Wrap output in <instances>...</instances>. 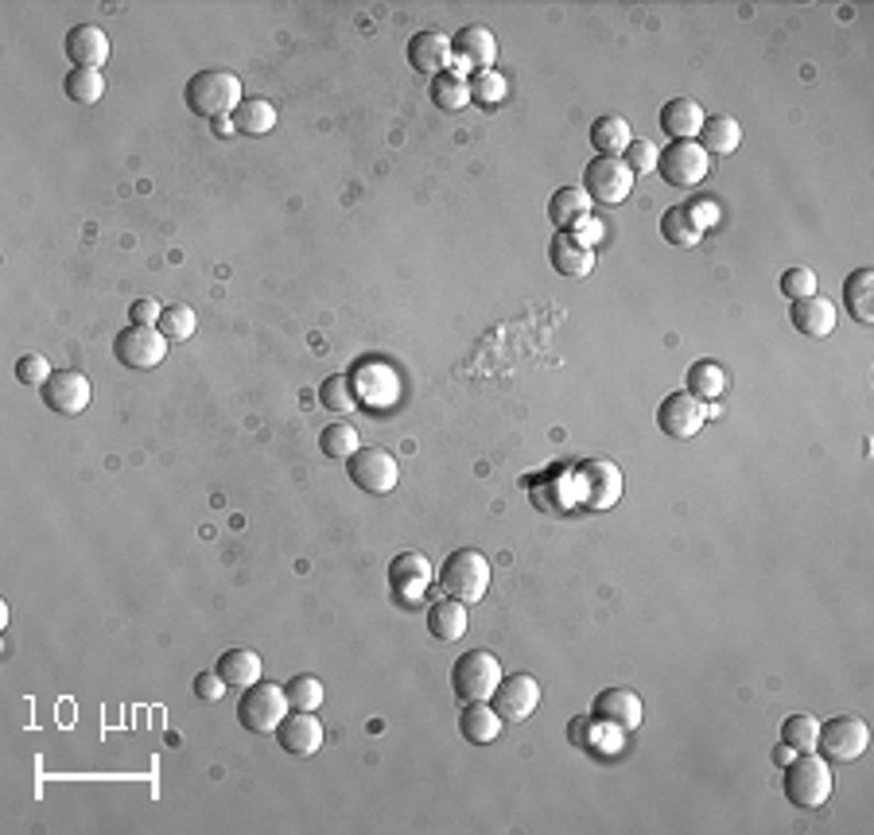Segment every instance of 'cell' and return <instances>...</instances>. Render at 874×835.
<instances>
[{"instance_id":"1","label":"cell","mask_w":874,"mask_h":835,"mask_svg":"<svg viewBox=\"0 0 874 835\" xmlns=\"http://www.w3.org/2000/svg\"><path fill=\"white\" fill-rule=\"evenodd\" d=\"M490 576H494V571H490V560H486V552H478V548H455L436 571L439 591H444L447 599L467 602V607L486 599Z\"/></svg>"},{"instance_id":"2","label":"cell","mask_w":874,"mask_h":835,"mask_svg":"<svg viewBox=\"0 0 874 835\" xmlns=\"http://www.w3.org/2000/svg\"><path fill=\"white\" fill-rule=\"evenodd\" d=\"M183 98H186V106H191V114L218 121V117L237 114L245 94H242V78H237L234 71H199L186 82Z\"/></svg>"},{"instance_id":"3","label":"cell","mask_w":874,"mask_h":835,"mask_svg":"<svg viewBox=\"0 0 874 835\" xmlns=\"http://www.w3.org/2000/svg\"><path fill=\"white\" fill-rule=\"evenodd\" d=\"M781 789H786L789 804H797V809H820V804L832 796V762H824V758L817 754V750H809V754H797L793 762L781 766Z\"/></svg>"},{"instance_id":"4","label":"cell","mask_w":874,"mask_h":835,"mask_svg":"<svg viewBox=\"0 0 874 835\" xmlns=\"http://www.w3.org/2000/svg\"><path fill=\"white\" fill-rule=\"evenodd\" d=\"M502 684V661L490 649H470L455 661L451 668V692L459 704H486Z\"/></svg>"},{"instance_id":"5","label":"cell","mask_w":874,"mask_h":835,"mask_svg":"<svg viewBox=\"0 0 874 835\" xmlns=\"http://www.w3.org/2000/svg\"><path fill=\"white\" fill-rule=\"evenodd\" d=\"M871 747V727L859 715H835V719L820 722L817 730V754L824 762H859Z\"/></svg>"},{"instance_id":"6","label":"cell","mask_w":874,"mask_h":835,"mask_svg":"<svg viewBox=\"0 0 874 835\" xmlns=\"http://www.w3.org/2000/svg\"><path fill=\"white\" fill-rule=\"evenodd\" d=\"M288 715V696H284V684L257 681L253 688L242 692L237 699V722L253 735H276V727Z\"/></svg>"},{"instance_id":"7","label":"cell","mask_w":874,"mask_h":835,"mask_svg":"<svg viewBox=\"0 0 874 835\" xmlns=\"http://www.w3.org/2000/svg\"><path fill=\"white\" fill-rule=\"evenodd\" d=\"M575 490H579V502L587 505V510L595 513H607L618 505V497H622L626 490V479L622 471H618V462L610 459H587L575 467Z\"/></svg>"},{"instance_id":"8","label":"cell","mask_w":874,"mask_h":835,"mask_svg":"<svg viewBox=\"0 0 874 835\" xmlns=\"http://www.w3.org/2000/svg\"><path fill=\"white\" fill-rule=\"evenodd\" d=\"M633 171L626 168L622 156H595L587 168H583V191L587 199L599 206H622L633 191Z\"/></svg>"},{"instance_id":"9","label":"cell","mask_w":874,"mask_h":835,"mask_svg":"<svg viewBox=\"0 0 874 835\" xmlns=\"http://www.w3.org/2000/svg\"><path fill=\"white\" fill-rule=\"evenodd\" d=\"M707 168H712V156L700 148V140H672L669 148H661V160H657V175L680 191L704 183Z\"/></svg>"},{"instance_id":"10","label":"cell","mask_w":874,"mask_h":835,"mask_svg":"<svg viewBox=\"0 0 874 835\" xmlns=\"http://www.w3.org/2000/svg\"><path fill=\"white\" fill-rule=\"evenodd\" d=\"M347 474L358 490L381 497L397 486L401 467H397V459H393L388 451H381V447H358V451L347 459Z\"/></svg>"},{"instance_id":"11","label":"cell","mask_w":874,"mask_h":835,"mask_svg":"<svg viewBox=\"0 0 874 835\" xmlns=\"http://www.w3.org/2000/svg\"><path fill=\"white\" fill-rule=\"evenodd\" d=\"M114 357L121 365H129V370H156V365L168 357V339L160 334V326L129 323V326L117 331Z\"/></svg>"},{"instance_id":"12","label":"cell","mask_w":874,"mask_h":835,"mask_svg":"<svg viewBox=\"0 0 874 835\" xmlns=\"http://www.w3.org/2000/svg\"><path fill=\"white\" fill-rule=\"evenodd\" d=\"M641 719H646V707H641L638 692L630 688H603L591 699V722L618 730V735H633L641 727Z\"/></svg>"},{"instance_id":"13","label":"cell","mask_w":874,"mask_h":835,"mask_svg":"<svg viewBox=\"0 0 874 835\" xmlns=\"http://www.w3.org/2000/svg\"><path fill=\"white\" fill-rule=\"evenodd\" d=\"M431 579H436V568L428 564L424 552H401V556H393V564H388V587H393V599L405 602L408 610L424 599V591H428Z\"/></svg>"},{"instance_id":"14","label":"cell","mask_w":874,"mask_h":835,"mask_svg":"<svg viewBox=\"0 0 874 835\" xmlns=\"http://www.w3.org/2000/svg\"><path fill=\"white\" fill-rule=\"evenodd\" d=\"M707 424V405L696 400L689 389L669 393V397L657 405V428L669 439H692Z\"/></svg>"},{"instance_id":"15","label":"cell","mask_w":874,"mask_h":835,"mask_svg":"<svg viewBox=\"0 0 874 835\" xmlns=\"http://www.w3.org/2000/svg\"><path fill=\"white\" fill-rule=\"evenodd\" d=\"M40 397L55 416H78V413H86L94 389H89V377L82 374V370H55L51 382L40 389Z\"/></svg>"},{"instance_id":"16","label":"cell","mask_w":874,"mask_h":835,"mask_svg":"<svg viewBox=\"0 0 874 835\" xmlns=\"http://www.w3.org/2000/svg\"><path fill=\"white\" fill-rule=\"evenodd\" d=\"M490 704L502 715V722H525L529 715L536 711V704H541V684L529 673L502 676V684H498V692L490 696Z\"/></svg>"},{"instance_id":"17","label":"cell","mask_w":874,"mask_h":835,"mask_svg":"<svg viewBox=\"0 0 874 835\" xmlns=\"http://www.w3.org/2000/svg\"><path fill=\"white\" fill-rule=\"evenodd\" d=\"M276 742H280L284 754L311 758L323 747V722L316 719V711H291V715H284V722L276 727Z\"/></svg>"},{"instance_id":"18","label":"cell","mask_w":874,"mask_h":835,"mask_svg":"<svg viewBox=\"0 0 874 835\" xmlns=\"http://www.w3.org/2000/svg\"><path fill=\"white\" fill-rule=\"evenodd\" d=\"M451 51H455V63L459 66H470V74L475 71H490L498 58V40L490 28L482 24H467L459 28V32L451 35Z\"/></svg>"},{"instance_id":"19","label":"cell","mask_w":874,"mask_h":835,"mask_svg":"<svg viewBox=\"0 0 874 835\" xmlns=\"http://www.w3.org/2000/svg\"><path fill=\"white\" fill-rule=\"evenodd\" d=\"M451 63H455V51L444 32H416L413 40H408V66H413L416 74L439 78V74H447Z\"/></svg>"},{"instance_id":"20","label":"cell","mask_w":874,"mask_h":835,"mask_svg":"<svg viewBox=\"0 0 874 835\" xmlns=\"http://www.w3.org/2000/svg\"><path fill=\"white\" fill-rule=\"evenodd\" d=\"M835 319H840V308L828 296H804V300H793V311H789V323L804 339H828L835 331Z\"/></svg>"},{"instance_id":"21","label":"cell","mask_w":874,"mask_h":835,"mask_svg":"<svg viewBox=\"0 0 874 835\" xmlns=\"http://www.w3.org/2000/svg\"><path fill=\"white\" fill-rule=\"evenodd\" d=\"M63 51L74 66H89V71H102V63L109 58V35L97 24H78L66 32Z\"/></svg>"},{"instance_id":"22","label":"cell","mask_w":874,"mask_h":835,"mask_svg":"<svg viewBox=\"0 0 874 835\" xmlns=\"http://www.w3.org/2000/svg\"><path fill=\"white\" fill-rule=\"evenodd\" d=\"M843 311L855 319L859 326L874 323V268L863 265L843 280Z\"/></svg>"},{"instance_id":"23","label":"cell","mask_w":874,"mask_h":835,"mask_svg":"<svg viewBox=\"0 0 874 835\" xmlns=\"http://www.w3.org/2000/svg\"><path fill=\"white\" fill-rule=\"evenodd\" d=\"M548 260L559 276H575V280H579V276H587L595 268V249H587V245L575 242L567 229H559L548 245Z\"/></svg>"},{"instance_id":"24","label":"cell","mask_w":874,"mask_h":835,"mask_svg":"<svg viewBox=\"0 0 874 835\" xmlns=\"http://www.w3.org/2000/svg\"><path fill=\"white\" fill-rule=\"evenodd\" d=\"M704 129V109L692 98H672L661 109V132L672 140H696Z\"/></svg>"},{"instance_id":"25","label":"cell","mask_w":874,"mask_h":835,"mask_svg":"<svg viewBox=\"0 0 874 835\" xmlns=\"http://www.w3.org/2000/svg\"><path fill=\"white\" fill-rule=\"evenodd\" d=\"M470 625V614H467V602L459 599H436L428 607V633L436 641H459L462 633H467Z\"/></svg>"},{"instance_id":"26","label":"cell","mask_w":874,"mask_h":835,"mask_svg":"<svg viewBox=\"0 0 874 835\" xmlns=\"http://www.w3.org/2000/svg\"><path fill=\"white\" fill-rule=\"evenodd\" d=\"M214 668H218V676L226 681V688H242V692L253 688V684L260 681V673H265V668H260V657L253 653V649H226Z\"/></svg>"},{"instance_id":"27","label":"cell","mask_w":874,"mask_h":835,"mask_svg":"<svg viewBox=\"0 0 874 835\" xmlns=\"http://www.w3.org/2000/svg\"><path fill=\"white\" fill-rule=\"evenodd\" d=\"M459 735L467 738V742L486 747V742H494V738L502 735V715L494 711V704H462Z\"/></svg>"},{"instance_id":"28","label":"cell","mask_w":874,"mask_h":835,"mask_svg":"<svg viewBox=\"0 0 874 835\" xmlns=\"http://www.w3.org/2000/svg\"><path fill=\"white\" fill-rule=\"evenodd\" d=\"M696 140L707 156H731L738 144H743V125H738L731 114L704 117V129H700Z\"/></svg>"},{"instance_id":"29","label":"cell","mask_w":874,"mask_h":835,"mask_svg":"<svg viewBox=\"0 0 874 835\" xmlns=\"http://www.w3.org/2000/svg\"><path fill=\"white\" fill-rule=\"evenodd\" d=\"M684 385H689V393L696 400H720L723 393H727V370H723L720 362H712V357H696V362L689 365Z\"/></svg>"},{"instance_id":"30","label":"cell","mask_w":874,"mask_h":835,"mask_svg":"<svg viewBox=\"0 0 874 835\" xmlns=\"http://www.w3.org/2000/svg\"><path fill=\"white\" fill-rule=\"evenodd\" d=\"M587 214H591V199H587L583 188H559L548 203V218L556 229H572L575 222L587 218Z\"/></svg>"},{"instance_id":"31","label":"cell","mask_w":874,"mask_h":835,"mask_svg":"<svg viewBox=\"0 0 874 835\" xmlns=\"http://www.w3.org/2000/svg\"><path fill=\"white\" fill-rule=\"evenodd\" d=\"M633 132H630V121L626 117H599V121L591 125V144L599 156H622L626 148H630Z\"/></svg>"},{"instance_id":"32","label":"cell","mask_w":874,"mask_h":835,"mask_svg":"<svg viewBox=\"0 0 874 835\" xmlns=\"http://www.w3.org/2000/svg\"><path fill=\"white\" fill-rule=\"evenodd\" d=\"M63 94L74 101V106H97L102 94H106V78H102V71L74 66V71H66V78H63Z\"/></svg>"},{"instance_id":"33","label":"cell","mask_w":874,"mask_h":835,"mask_svg":"<svg viewBox=\"0 0 874 835\" xmlns=\"http://www.w3.org/2000/svg\"><path fill=\"white\" fill-rule=\"evenodd\" d=\"M234 125H237V137H265V132H273L276 129L273 101L245 98L242 106H237V114H234Z\"/></svg>"},{"instance_id":"34","label":"cell","mask_w":874,"mask_h":835,"mask_svg":"<svg viewBox=\"0 0 874 835\" xmlns=\"http://www.w3.org/2000/svg\"><path fill=\"white\" fill-rule=\"evenodd\" d=\"M661 234L669 245H680V249H692V245L704 242V229L692 222L689 206H669V211L661 214Z\"/></svg>"},{"instance_id":"35","label":"cell","mask_w":874,"mask_h":835,"mask_svg":"<svg viewBox=\"0 0 874 835\" xmlns=\"http://www.w3.org/2000/svg\"><path fill=\"white\" fill-rule=\"evenodd\" d=\"M431 101L439 109H447V114H459V109L470 106V82L459 71L439 74V78H431Z\"/></svg>"},{"instance_id":"36","label":"cell","mask_w":874,"mask_h":835,"mask_svg":"<svg viewBox=\"0 0 874 835\" xmlns=\"http://www.w3.org/2000/svg\"><path fill=\"white\" fill-rule=\"evenodd\" d=\"M362 447V439H358V428L350 420H334L327 424L323 431H319V451L327 454V459H342L347 462L350 454Z\"/></svg>"},{"instance_id":"37","label":"cell","mask_w":874,"mask_h":835,"mask_svg":"<svg viewBox=\"0 0 874 835\" xmlns=\"http://www.w3.org/2000/svg\"><path fill=\"white\" fill-rule=\"evenodd\" d=\"M284 696H288L291 711H319V704H323V684H319L316 676L300 673L284 684Z\"/></svg>"},{"instance_id":"38","label":"cell","mask_w":874,"mask_h":835,"mask_svg":"<svg viewBox=\"0 0 874 835\" xmlns=\"http://www.w3.org/2000/svg\"><path fill=\"white\" fill-rule=\"evenodd\" d=\"M319 405H323L327 413L347 416L350 408L358 405V397H354V382H350L347 374H331L323 385H319Z\"/></svg>"},{"instance_id":"39","label":"cell","mask_w":874,"mask_h":835,"mask_svg":"<svg viewBox=\"0 0 874 835\" xmlns=\"http://www.w3.org/2000/svg\"><path fill=\"white\" fill-rule=\"evenodd\" d=\"M817 730H820V719H812V715H789V719L781 722V742L793 747L797 754H809V750H817Z\"/></svg>"},{"instance_id":"40","label":"cell","mask_w":874,"mask_h":835,"mask_svg":"<svg viewBox=\"0 0 874 835\" xmlns=\"http://www.w3.org/2000/svg\"><path fill=\"white\" fill-rule=\"evenodd\" d=\"M160 334L168 342H183V339H191L194 331H199V315H194L186 303H171V308H163L160 311Z\"/></svg>"},{"instance_id":"41","label":"cell","mask_w":874,"mask_h":835,"mask_svg":"<svg viewBox=\"0 0 874 835\" xmlns=\"http://www.w3.org/2000/svg\"><path fill=\"white\" fill-rule=\"evenodd\" d=\"M505 78H502V71H475L470 74V101H478V106H498V101L505 98Z\"/></svg>"},{"instance_id":"42","label":"cell","mask_w":874,"mask_h":835,"mask_svg":"<svg viewBox=\"0 0 874 835\" xmlns=\"http://www.w3.org/2000/svg\"><path fill=\"white\" fill-rule=\"evenodd\" d=\"M626 168L633 171V175H657V160H661V148H657V140H630V148H626Z\"/></svg>"},{"instance_id":"43","label":"cell","mask_w":874,"mask_h":835,"mask_svg":"<svg viewBox=\"0 0 874 835\" xmlns=\"http://www.w3.org/2000/svg\"><path fill=\"white\" fill-rule=\"evenodd\" d=\"M51 362L43 354H24V357H17V382L20 385H28V389H43V385L51 382Z\"/></svg>"},{"instance_id":"44","label":"cell","mask_w":874,"mask_h":835,"mask_svg":"<svg viewBox=\"0 0 874 835\" xmlns=\"http://www.w3.org/2000/svg\"><path fill=\"white\" fill-rule=\"evenodd\" d=\"M781 296L786 300H804V296H817V272L804 265H793L781 272Z\"/></svg>"},{"instance_id":"45","label":"cell","mask_w":874,"mask_h":835,"mask_svg":"<svg viewBox=\"0 0 874 835\" xmlns=\"http://www.w3.org/2000/svg\"><path fill=\"white\" fill-rule=\"evenodd\" d=\"M194 696L203 699V704H218L222 699V692H226V681L218 676V668H206V673H199L194 676Z\"/></svg>"},{"instance_id":"46","label":"cell","mask_w":874,"mask_h":835,"mask_svg":"<svg viewBox=\"0 0 874 835\" xmlns=\"http://www.w3.org/2000/svg\"><path fill=\"white\" fill-rule=\"evenodd\" d=\"M567 234H572L579 245H587V249H595V245H599L603 237H607V226H603V222L595 218V214H587V218H579V222H575V226L567 229Z\"/></svg>"},{"instance_id":"47","label":"cell","mask_w":874,"mask_h":835,"mask_svg":"<svg viewBox=\"0 0 874 835\" xmlns=\"http://www.w3.org/2000/svg\"><path fill=\"white\" fill-rule=\"evenodd\" d=\"M689 214H692V222L707 234V229L720 222V199H696V203H689Z\"/></svg>"},{"instance_id":"48","label":"cell","mask_w":874,"mask_h":835,"mask_svg":"<svg viewBox=\"0 0 874 835\" xmlns=\"http://www.w3.org/2000/svg\"><path fill=\"white\" fill-rule=\"evenodd\" d=\"M160 303L156 300H148V296H140V300H132V308H129V319L132 323H140V326H156L160 323Z\"/></svg>"},{"instance_id":"49","label":"cell","mask_w":874,"mask_h":835,"mask_svg":"<svg viewBox=\"0 0 874 835\" xmlns=\"http://www.w3.org/2000/svg\"><path fill=\"white\" fill-rule=\"evenodd\" d=\"M211 125H214V137H237L234 117H218V121H211Z\"/></svg>"},{"instance_id":"50","label":"cell","mask_w":874,"mask_h":835,"mask_svg":"<svg viewBox=\"0 0 874 835\" xmlns=\"http://www.w3.org/2000/svg\"><path fill=\"white\" fill-rule=\"evenodd\" d=\"M793 758H797V750H793V747H786V742H777V750H774V762H777V766L793 762Z\"/></svg>"}]
</instances>
